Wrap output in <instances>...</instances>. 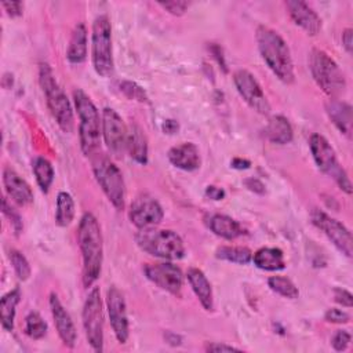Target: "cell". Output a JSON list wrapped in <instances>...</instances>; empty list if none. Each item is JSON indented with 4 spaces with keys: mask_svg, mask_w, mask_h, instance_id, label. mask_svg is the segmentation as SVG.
Returning <instances> with one entry per match:
<instances>
[{
    "mask_svg": "<svg viewBox=\"0 0 353 353\" xmlns=\"http://www.w3.org/2000/svg\"><path fill=\"white\" fill-rule=\"evenodd\" d=\"M77 241L83 256V284L88 288L98 280L103 261L101 226L91 212H85L79 222Z\"/></svg>",
    "mask_w": 353,
    "mask_h": 353,
    "instance_id": "1",
    "label": "cell"
},
{
    "mask_svg": "<svg viewBox=\"0 0 353 353\" xmlns=\"http://www.w3.org/2000/svg\"><path fill=\"white\" fill-rule=\"evenodd\" d=\"M256 43L265 63L274 73V76L285 84L295 80L294 63L290 48L284 39L273 29L259 25L256 28Z\"/></svg>",
    "mask_w": 353,
    "mask_h": 353,
    "instance_id": "2",
    "label": "cell"
},
{
    "mask_svg": "<svg viewBox=\"0 0 353 353\" xmlns=\"http://www.w3.org/2000/svg\"><path fill=\"white\" fill-rule=\"evenodd\" d=\"M74 108L79 114L80 125H79V138L80 148L87 157H92L99 153L101 145V125L99 113L97 106L91 101V98L80 88L73 91Z\"/></svg>",
    "mask_w": 353,
    "mask_h": 353,
    "instance_id": "3",
    "label": "cell"
},
{
    "mask_svg": "<svg viewBox=\"0 0 353 353\" xmlns=\"http://www.w3.org/2000/svg\"><path fill=\"white\" fill-rule=\"evenodd\" d=\"M135 241L142 251L157 258L175 261L181 259L185 254L181 236L171 229H156V226L139 229Z\"/></svg>",
    "mask_w": 353,
    "mask_h": 353,
    "instance_id": "4",
    "label": "cell"
},
{
    "mask_svg": "<svg viewBox=\"0 0 353 353\" xmlns=\"http://www.w3.org/2000/svg\"><path fill=\"white\" fill-rule=\"evenodd\" d=\"M40 85L46 94L47 106L55 119L57 124L63 132H72L73 130V110L70 102L54 77L52 69L48 63H40L39 68Z\"/></svg>",
    "mask_w": 353,
    "mask_h": 353,
    "instance_id": "5",
    "label": "cell"
},
{
    "mask_svg": "<svg viewBox=\"0 0 353 353\" xmlns=\"http://www.w3.org/2000/svg\"><path fill=\"white\" fill-rule=\"evenodd\" d=\"M309 68L316 84L330 98H338L345 91V76L338 63L325 51L313 48L309 55Z\"/></svg>",
    "mask_w": 353,
    "mask_h": 353,
    "instance_id": "6",
    "label": "cell"
},
{
    "mask_svg": "<svg viewBox=\"0 0 353 353\" xmlns=\"http://www.w3.org/2000/svg\"><path fill=\"white\" fill-rule=\"evenodd\" d=\"M91 163L95 179L102 188L108 200L116 210H123L125 201V185L119 167L102 153L92 156Z\"/></svg>",
    "mask_w": 353,
    "mask_h": 353,
    "instance_id": "7",
    "label": "cell"
},
{
    "mask_svg": "<svg viewBox=\"0 0 353 353\" xmlns=\"http://www.w3.org/2000/svg\"><path fill=\"white\" fill-rule=\"evenodd\" d=\"M91 58L97 74L109 77L113 73L112 28L106 15H99L92 22Z\"/></svg>",
    "mask_w": 353,
    "mask_h": 353,
    "instance_id": "8",
    "label": "cell"
},
{
    "mask_svg": "<svg viewBox=\"0 0 353 353\" xmlns=\"http://www.w3.org/2000/svg\"><path fill=\"white\" fill-rule=\"evenodd\" d=\"M309 148L313 156V160L319 170L328 176L334 178L338 186L346 193H352V182L345 171V168L339 164L335 150L331 143L320 134H313L309 139Z\"/></svg>",
    "mask_w": 353,
    "mask_h": 353,
    "instance_id": "9",
    "label": "cell"
},
{
    "mask_svg": "<svg viewBox=\"0 0 353 353\" xmlns=\"http://www.w3.org/2000/svg\"><path fill=\"white\" fill-rule=\"evenodd\" d=\"M83 327L87 341L94 352L103 350V310L101 292L98 287H94L83 306Z\"/></svg>",
    "mask_w": 353,
    "mask_h": 353,
    "instance_id": "10",
    "label": "cell"
},
{
    "mask_svg": "<svg viewBox=\"0 0 353 353\" xmlns=\"http://www.w3.org/2000/svg\"><path fill=\"white\" fill-rule=\"evenodd\" d=\"M312 222L316 228H319L336 247L339 252H342L345 256L350 258L353 252V243H352V234L349 229L336 221L335 218L330 216L324 211L314 208L312 211Z\"/></svg>",
    "mask_w": 353,
    "mask_h": 353,
    "instance_id": "11",
    "label": "cell"
},
{
    "mask_svg": "<svg viewBox=\"0 0 353 353\" xmlns=\"http://www.w3.org/2000/svg\"><path fill=\"white\" fill-rule=\"evenodd\" d=\"M102 135L109 152L114 156H123L128 145V128L112 108L102 110Z\"/></svg>",
    "mask_w": 353,
    "mask_h": 353,
    "instance_id": "12",
    "label": "cell"
},
{
    "mask_svg": "<svg viewBox=\"0 0 353 353\" xmlns=\"http://www.w3.org/2000/svg\"><path fill=\"white\" fill-rule=\"evenodd\" d=\"M233 81L239 94L251 109L261 114H268L270 112V103L258 80L251 72L245 69L236 70L233 73Z\"/></svg>",
    "mask_w": 353,
    "mask_h": 353,
    "instance_id": "13",
    "label": "cell"
},
{
    "mask_svg": "<svg viewBox=\"0 0 353 353\" xmlns=\"http://www.w3.org/2000/svg\"><path fill=\"white\" fill-rule=\"evenodd\" d=\"M128 215L132 225L138 229H146L157 226L164 216V211L154 197L141 194L131 203Z\"/></svg>",
    "mask_w": 353,
    "mask_h": 353,
    "instance_id": "14",
    "label": "cell"
},
{
    "mask_svg": "<svg viewBox=\"0 0 353 353\" xmlns=\"http://www.w3.org/2000/svg\"><path fill=\"white\" fill-rule=\"evenodd\" d=\"M145 276L161 290L172 294L179 295L183 284V274L176 265L170 262H160V263H148L143 268Z\"/></svg>",
    "mask_w": 353,
    "mask_h": 353,
    "instance_id": "15",
    "label": "cell"
},
{
    "mask_svg": "<svg viewBox=\"0 0 353 353\" xmlns=\"http://www.w3.org/2000/svg\"><path fill=\"white\" fill-rule=\"evenodd\" d=\"M108 314L110 320V327L119 343H125L128 339V317H127V306L123 294L117 287H110L106 295Z\"/></svg>",
    "mask_w": 353,
    "mask_h": 353,
    "instance_id": "16",
    "label": "cell"
},
{
    "mask_svg": "<svg viewBox=\"0 0 353 353\" xmlns=\"http://www.w3.org/2000/svg\"><path fill=\"white\" fill-rule=\"evenodd\" d=\"M50 309H51V314H52V319H54V323H55V328L58 331V335H59L61 341L63 342V345L66 347L73 349L74 345H76V339H77L76 327L72 321V317L69 316V313L66 312V309L61 303L59 298L54 292L50 295Z\"/></svg>",
    "mask_w": 353,
    "mask_h": 353,
    "instance_id": "17",
    "label": "cell"
},
{
    "mask_svg": "<svg viewBox=\"0 0 353 353\" xmlns=\"http://www.w3.org/2000/svg\"><path fill=\"white\" fill-rule=\"evenodd\" d=\"M291 19L307 34L314 36L321 30V18L305 1L290 0L285 3Z\"/></svg>",
    "mask_w": 353,
    "mask_h": 353,
    "instance_id": "18",
    "label": "cell"
},
{
    "mask_svg": "<svg viewBox=\"0 0 353 353\" xmlns=\"http://www.w3.org/2000/svg\"><path fill=\"white\" fill-rule=\"evenodd\" d=\"M3 183L7 194L19 205H28L33 201V192L29 183L18 175L11 167L3 170Z\"/></svg>",
    "mask_w": 353,
    "mask_h": 353,
    "instance_id": "19",
    "label": "cell"
},
{
    "mask_svg": "<svg viewBox=\"0 0 353 353\" xmlns=\"http://www.w3.org/2000/svg\"><path fill=\"white\" fill-rule=\"evenodd\" d=\"M167 157L174 167L183 171H194L200 167V153L197 146L192 142L172 146L168 150Z\"/></svg>",
    "mask_w": 353,
    "mask_h": 353,
    "instance_id": "20",
    "label": "cell"
},
{
    "mask_svg": "<svg viewBox=\"0 0 353 353\" xmlns=\"http://www.w3.org/2000/svg\"><path fill=\"white\" fill-rule=\"evenodd\" d=\"M325 110L330 120L334 125L346 137H350L352 132V106L336 98H330L325 103Z\"/></svg>",
    "mask_w": 353,
    "mask_h": 353,
    "instance_id": "21",
    "label": "cell"
},
{
    "mask_svg": "<svg viewBox=\"0 0 353 353\" xmlns=\"http://www.w3.org/2000/svg\"><path fill=\"white\" fill-rule=\"evenodd\" d=\"M186 277H188V281H189L194 295L200 301L201 306L205 310H212L214 309L212 288H211L208 279L203 273V270H200L197 268H190L186 273Z\"/></svg>",
    "mask_w": 353,
    "mask_h": 353,
    "instance_id": "22",
    "label": "cell"
},
{
    "mask_svg": "<svg viewBox=\"0 0 353 353\" xmlns=\"http://www.w3.org/2000/svg\"><path fill=\"white\" fill-rule=\"evenodd\" d=\"M254 265L262 270H281L285 268L284 254L280 248L276 247H262L254 252L252 259Z\"/></svg>",
    "mask_w": 353,
    "mask_h": 353,
    "instance_id": "23",
    "label": "cell"
},
{
    "mask_svg": "<svg viewBox=\"0 0 353 353\" xmlns=\"http://www.w3.org/2000/svg\"><path fill=\"white\" fill-rule=\"evenodd\" d=\"M265 135L273 143L285 145L292 141L294 131L290 121L284 116L277 114L269 119L268 125L265 127Z\"/></svg>",
    "mask_w": 353,
    "mask_h": 353,
    "instance_id": "24",
    "label": "cell"
},
{
    "mask_svg": "<svg viewBox=\"0 0 353 353\" xmlns=\"http://www.w3.org/2000/svg\"><path fill=\"white\" fill-rule=\"evenodd\" d=\"M127 150L132 160L139 164L148 163V138L138 124H131L128 130Z\"/></svg>",
    "mask_w": 353,
    "mask_h": 353,
    "instance_id": "25",
    "label": "cell"
},
{
    "mask_svg": "<svg viewBox=\"0 0 353 353\" xmlns=\"http://www.w3.org/2000/svg\"><path fill=\"white\" fill-rule=\"evenodd\" d=\"M66 58L72 63H81L87 58V29L81 22L72 32Z\"/></svg>",
    "mask_w": 353,
    "mask_h": 353,
    "instance_id": "26",
    "label": "cell"
},
{
    "mask_svg": "<svg viewBox=\"0 0 353 353\" xmlns=\"http://www.w3.org/2000/svg\"><path fill=\"white\" fill-rule=\"evenodd\" d=\"M208 226L216 236L226 239V240H233L244 233V229L236 219H233L228 215H222V214L212 215L210 218Z\"/></svg>",
    "mask_w": 353,
    "mask_h": 353,
    "instance_id": "27",
    "label": "cell"
},
{
    "mask_svg": "<svg viewBox=\"0 0 353 353\" xmlns=\"http://www.w3.org/2000/svg\"><path fill=\"white\" fill-rule=\"evenodd\" d=\"M19 301H21V290L18 287L7 292L0 301L1 327L6 331H12L14 328V319H15V312Z\"/></svg>",
    "mask_w": 353,
    "mask_h": 353,
    "instance_id": "28",
    "label": "cell"
},
{
    "mask_svg": "<svg viewBox=\"0 0 353 353\" xmlns=\"http://www.w3.org/2000/svg\"><path fill=\"white\" fill-rule=\"evenodd\" d=\"M74 218V201L70 193L59 192L57 196V210L55 222L61 228H66L72 223Z\"/></svg>",
    "mask_w": 353,
    "mask_h": 353,
    "instance_id": "29",
    "label": "cell"
},
{
    "mask_svg": "<svg viewBox=\"0 0 353 353\" xmlns=\"http://www.w3.org/2000/svg\"><path fill=\"white\" fill-rule=\"evenodd\" d=\"M215 256L218 259H223L232 263L247 265L252 259V252L247 247H236V245H222L215 251Z\"/></svg>",
    "mask_w": 353,
    "mask_h": 353,
    "instance_id": "30",
    "label": "cell"
},
{
    "mask_svg": "<svg viewBox=\"0 0 353 353\" xmlns=\"http://www.w3.org/2000/svg\"><path fill=\"white\" fill-rule=\"evenodd\" d=\"M33 174L39 188L47 193L54 181V168L51 163L44 157H37L33 163Z\"/></svg>",
    "mask_w": 353,
    "mask_h": 353,
    "instance_id": "31",
    "label": "cell"
},
{
    "mask_svg": "<svg viewBox=\"0 0 353 353\" xmlns=\"http://www.w3.org/2000/svg\"><path fill=\"white\" fill-rule=\"evenodd\" d=\"M268 284L270 287L272 291H274L276 294L284 296V298H290V299H295L299 295V291L296 288V285L284 276H272L268 280Z\"/></svg>",
    "mask_w": 353,
    "mask_h": 353,
    "instance_id": "32",
    "label": "cell"
},
{
    "mask_svg": "<svg viewBox=\"0 0 353 353\" xmlns=\"http://www.w3.org/2000/svg\"><path fill=\"white\" fill-rule=\"evenodd\" d=\"M25 332L32 339H41L47 334V323L37 312H30L25 319Z\"/></svg>",
    "mask_w": 353,
    "mask_h": 353,
    "instance_id": "33",
    "label": "cell"
},
{
    "mask_svg": "<svg viewBox=\"0 0 353 353\" xmlns=\"http://www.w3.org/2000/svg\"><path fill=\"white\" fill-rule=\"evenodd\" d=\"M10 261H11V265L14 268V272L18 276L19 280L25 281L30 277V273H32L30 265H29L28 259L25 258V255L21 251L11 250L10 251Z\"/></svg>",
    "mask_w": 353,
    "mask_h": 353,
    "instance_id": "34",
    "label": "cell"
},
{
    "mask_svg": "<svg viewBox=\"0 0 353 353\" xmlns=\"http://www.w3.org/2000/svg\"><path fill=\"white\" fill-rule=\"evenodd\" d=\"M120 91L128 98L138 102H148V95L142 87H139L134 81L124 80L120 83Z\"/></svg>",
    "mask_w": 353,
    "mask_h": 353,
    "instance_id": "35",
    "label": "cell"
},
{
    "mask_svg": "<svg viewBox=\"0 0 353 353\" xmlns=\"http://www.w3.org/2000/svg\"><path fill=\"white\" fill-rule=\"evenodd\" d=\"M3 214L10 219V223H11V228L14 229L15 234H19L22 232V219L19 216V214L8 204L7 199H3Z\"/></svg>",
    "mask_w": 353,
    "mask_h": 353,
    "instance_id": "36",
    "label": "cell"
},
{
    "mask_svg": "<svg viewBox=\"0 0 353 353\" xmlns=\"http://www.w3.org/2000/svg\"><path fill=\"white\" fill-rule=\"evenodd\" d=\"M159 6L163 7L165 11H168L172 15H183L185 11L189 7L188 1H182V0H174V1H159Z\"/></svg>",
    "mask_w": 353,
    "mask_h": 353,
    "instance_id": "37",
    "label": "cell"
},
{
    "mask_svg": "<svg viewBox=\"0 0 353 353\" xmlns=\"http://www.w3.org/2000/svg\"><path fill=\"white\" fill-rule=\"evenodd\" d=\"M350 339H352V336H350V334H349L347 331H345V330H338V331L334 334L332 339H331V345H332V347H334L336 352H342V350H345V349L349 346Z\"/></svg>",
    "mask_w": 353,
    "mask_h": 353,
    "instance_id": "38",
    "label": "cell"
},
{
    "mask_svg": "<svg viewBox=\"0 0 353 353\" xmlns=\"http://www.w3.org/2000/svg\"><path fill=\"white\" fill-rule=\"evenodd\" d=\"M324 319L330 323H335V324H345L350 320V316L342 310V309H336V307H331L325 312Z\"/></svg>",
    "mask_w": 353,
    "mask_h": 353,
    "instance_id": "39",
    "label": "cell"
},
{
    "mask_svg": "<svg viewBox=\"0 0 353 353\" xmlns=\"http://www.w3.org/2000/svg\"><path fill=\"white\" fill-rule=\"evenodd\" d=\"M334 299L335 302H338L345 307H352L353 305V295L345 288H339V287L334 288Z\"/></svg>",
    "mask_w": 353,
    "mask_h": 353,
    "instance_id": "40",
    "label": "cell"
},
{
    "mask_svg": "<svg viewBox=\"0 0 353 353\" xmlns=\"http://www.w3.org/2000/svg\"><path fill=\"white\" fill-rule=\"evenodd\" d=\"M4 10L7 11V14L14 18V17H19L22 15V10H23V4L21 1H4L3 3Z\"/></svg>",
    "mask_w": 353,
    "mask_h": 353,
    "instance_id": "41",
    "label": "cell"
},
{
    "mask_svg": "<svg viewBox=\"0 0 353 353\" xmlns=\"http://www.w3.org/2000/svg\"><path fill=\"white\" fill-rule=\"evenodd\" d=\"M205 350L207 352H240V349L234 347V346H230V345H225V343H208L205 346Z\"/></svg>",
    "mask_w": 353,
    "mask_h": 353,
    "instance_id": "42",
    "label": "cell"
},
{
    "mask_svg": "<svg viewBox=\"0 0 353 353\" xmlns=\"http://www.w3.org/2000/svg\"><path fill=\"white\" fill-rule=\"evenodd\" d=\"M244 183H245V186H247L250 190H252V192H255V193L262 194V193L265 192V185H263L259 179H256V178L245 179Z\"/></svg>",
    "mask_w": 353,
    "mask_h": 353,
    "instance_id": "43",
    "label": "cell"
},
{
    "mask_svg": "<svg viewBox=\"0 0 353 353\" xmlns=\"http://www.w3.org/2000/svg\"><path fill=\"white\" fill-rule=\"evenodd\" d=\"M205 194L207 197H210L211 200H222L225 197V190L218 188V186H214V185H210L207 186L205 189Z\"/></svg>",
    "mask_w": 353,
    "mask_h": 353,
    "instance_id": "44",
    "label": "cell"
},
{
    "mask_svg": "<svg viewBox=\"0 0 353 353\" xmlns=\"http://www.w3.org/2000/svg\"><path fill=\"white\" fill-rule=\"evenodd\" d=\"M342 44L345 47V50L347 51V54H352V48H353V34H352V29L346 28L342 32Z\"/></svg>",
    "mask_w": 353,
    "mask_h": 353,
    "instance_id": "45",
    "label": "cell"
},
{
    "mask_svg": "<svg viewBox=\"0 0 353 353\" xmlns=\"http://www.w3.org/2000/svg\"><path fill=\"white\" fill-rule=\"evenodd\" d=\"M230 165H232L233 168H236V170H247V168H250L251 163H250L248 160H245V159L236 157V159H233V160H232Z\"/></svg>",
    "mask_w": 353,
    "mask_h": 353,
    "instance_id": "46",
    "label": "cell"
},
{
    "mask_svg": "<svg viewBox=\"0 0 353 353\" xmlns=\"http://www.w3.org/2000/svg\"><path fill=\"white\" fill-rule=\"evenodd\" d=\"M178 130V123L175 120H165L163 123V131L167 134H174Z\"/></svg>",
    "mask_w": 353,
    "mask_h": 353,
    "instance_id": "47",
    "label": "cell"
},
{
    "mask_svg": "<svg viewBox=\"0 0 353 353\" xmlns=\"http://www.w3.org/2000/svg\"><path fill=\"white\" fill-rule=\"evenodd\" d=\"M164 336H165V341H167L168 343L175 345V342H174V341H176L178 343H181V336H179V335H176V334H174V332H167V335H164Z\"/></svg>",
    "mask_w": 353,
    "mask_h": 353,
    "instance_id": "48",
    "label": "cell"
}]
</instances>
